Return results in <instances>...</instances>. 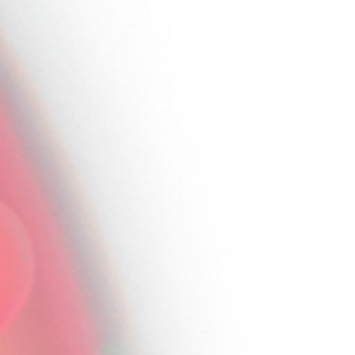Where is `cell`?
Here are the masks:
<instances>
[{"label":"cell","mask_w":355,"mask_h":355,"mask_svg":"<svg viewBox=\"0 0 355 355\" xmlns=\"http://www.w3.org/2000/svg\"><path fill=\"white\" fill-rule=\"evenodd\" d=\"M33 247L22 219L0 200V336L19 319L33 291Z\"/></svg>","instance_id":"1"}]
</instances>
